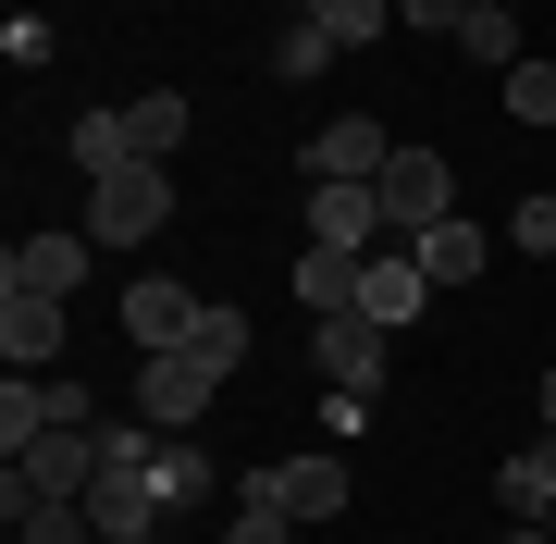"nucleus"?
I'll return each mask as SVG.
<instances>
[{
    "label": "nucleus",
    "mask_w": 556,
    "mask_h": 544,
    "mask_svg": "<svg viewBox=\"0 0 556 544\" xmlns=\"http://www.w3.org/2000/svg\"><path fill=\"white\" fill-rule=\"evenodd\" d=\"M161 223H174V174H161V162H124V174L87 186V223H75V236H100V248H149Z\"/></svg>",
    "instance_id": "2"
},
{
    "label": "nucleus",
    "mask_w": 556,
    "mask_h": 544,
    "mask_svg": "<svg viewBox=\"0 0 556 544\" xmlns=\"http://www.w3.org/2000/svg\"><path fill=\"white\" fill-rule=\"evenodd\" d=\"M62 149H75V174H87V186L137 162V137H124V112H75V137H62Z\"/></svg>",
    "instance_id": "18"
},
{
    "label": "nucleus",
    "mask_w": 556,
    "mask_h": 544,
    "mask_svg": "<svg viewBox=\"0 0 556 544\" xmlns=\"http://www.w3.org/2000/svg\"><path fill=\"white\" fill-rule=\"evenodd\" d=\"M383 346H396L383 322H358V309H334V322H309V371H334L346 396H371V383H383Z\"/></svg>",
    "instance_id": "7"
},
{
    "label": "nucleus",
    "mask_w": 556,
    "mask_h": 544,
    "mask_svg": "<svg viewBox=\"0 0 556 544\" xmlns=\"http://www.w3.org/2000/svg\"><path fill=\"white\" fill-rule=\"evenodd\" d=\"M223 544H298V520H285V507H236V520H223Z\"/></svg>",
    "instance_id": "26"
},
{
    "label": "nucleus",
    "mask_w": 556,
    "mask_h": 544,
    "mask_svg": "<svg viewBox=\"0 0 556 544\" xmlns=\"http://www.w3.org/2000/svg\"><path fill=\"white\" fill-rule=\"evenodd\" d=\"M273 13H309V0H273Z\"/></svg>",
    "instance_id": "30"
},
{
    "label": "nucleus",
    "mask_w": 556,
    "mask_h": 544,
    "mask_svg": "<svg viewBox=\"0 0 556 544\" xmlns=\"http://www.w3.org/2000/svg\"><path fill=\"white\" fill-rule=\"evenodd\" d=\"M137 544H161V532H137Z\"/></svg>",
    "instance_id": "31"
},
{
    "label": "nucleus",
    "mask_w": 556,
    "mask_h": 544,
    "mask_svg": "<svg viewBox=\"0 0 556 544\" xmlns=\"http://www.w3.org/2000/svg\"><path fill=\"white\" fill-rule=\"evenodd\" d=\"M396 25H408V38H457V25H470V0H396Z\"/></svg>",
    "instance_id": "25"
},
{
    "label": "nucleus",
    "mask_w": 556,
    "mask_h": 544,
    "mask_svg": "<svg viewBox=\"0 0 556 544\" xmlns=\"http://www.w3.org/2000/svg\"><path fill=\"white\" fill-rule=\"evenodd\" d=\"M420 298H433V273H420V248H371L358 261V322H420Z\"/></svg>",
    "instance_id": "8"
},
{
    "label": "nucleus",
    "mask_w": 556,
    "mask_h": 544,
    "mask_svg": "<svg viewBox=\"0 0 556 544\" xmlns=\"http://www.w3.org/2000/svg\"><path fill=\"white\" fill-rule=\"evenodd\" d=\"M507 236H519V248L544 261V248H556V186H544V199H519V223H507Z\"/></svg>",
    "instance_id": "27"
},
{
    "label": "nucleus",
    "mask_w": 556,
    "mask_h": 544,
    "mask_svg": "<svg viewBox=\"0 0 556 544\" xmlns=\"http://www.w3.org/2000/svg\"><path fill=\"white\" fill-rule=\"evenodd\" d=\"M544 433H556V371H544Z\"/></svg>",
    "instance_id": "29"
},
{
    "label": "nucleus",
    "mask_w": 556,
    "mask_h": 544,
    "mask_svg": "<svg viewBox=\"0 0 556 544\" xmlns=\"http://www.w3.org/2000/svg\"><path fill=\"white\" fill-rule=\"evenodd\" d=\"M495 544H556V532H544V520H507V532H495Z\"/></svg>",
    "instance_id": "28"
},
{
    "label": "nucleus",
    "mask_w": 556,
    "mask_h": 544,
    "mask_svg": "<svg viewBox=\"0 0 556 544\" xmlns=\"http://www.w3.org/2000/svg\"><path fill=\"white\" fill-rule=\"evenodd\" d=\"M211 359H199V346H161V359H137V421H161V433H186V421H199V408H211Z\"/></svg>",
    "instance_id": "5"
},
{
    "label": "nucleus",
    "mask_w": 556,
    "mask_h": 544,
    "mask_svg": "<svg viewBox=\"0 0 556 544\" xmlns=\"http://www.w3.org/2000/svg\"><path fill=\"white\" fill-rule=\"evenodd\" d=\"M507 124H519V137L556 124V62H507Z\"/></svg>",
    "instance_id": "20"
},
{
    "label": "nucleus",
    "mask_w": 556,
    "mask_h": 544,
    "mask_svg": "<svg viewBox=\"0 0 556 544\" xmlns=\"http://www.w3.org/2000/svg\"><path fill=\"white\" fill-rule=\"evenodd\" d=\"M420 273H433V298L445 284H482L495 273V236H482V223H433V236H420Z\"/></svg>",
    "instance_id": "13"
},
{
    "label": "nucleus",
    "mask_w": 556,
    "mask_h": 544,
    "mask_svg": "<svg viewBox=\"0 0 556 544\" xmlns=\"http://www.w3.org/2000/svg\"><path fill=\"white\" fill-rule=\"evenodd\" d=\"M321 13V38L334 50H371V38H396V0H309Z\"/></svg>",
    "instance_id": "19"
},
{
    "label": "nucleus",
    "mask_w": 556,
    "mask_h": 544,
    "mask_svg": "<svg viewBox=\"0 0 556 544\" xmlns=\"http://www.w3.org/2000/svg\"><path fill=\"white\" fill-rule=\"evenodd\" d=\"M334 62V38H321V13H285V38H273V75L298 87V75H321Z\"/></svg>",
    "instance_id": "21"
},
{
    "label": "nucleus",
    "mask_w": 556,
    "mask_h": 544,
    "mask_svg": "<svg viewBox=\"0 0 556 544\" xmlns=\"http://www.w3.org/2000/svg\"><path fill=\"white\" fill-rule=\"evenodd\" d=\"M87 261H100V236H25L13 261H0V284H38V298H75Z\"/></svg>",
    "instance_id": "12"
},
{
    "label": "nucleus",
    "mask_w": 556,
    "mask_h": 544,
    "mask_svg": "<svg viewBox=\"0 0 556 544\" xmlns=\"http://www.w3.org/2000/svg\"><path fill=\"white\" fill-rule=\"evenodd\" d=\"M186 124H199V112H186V87H149V100H124V137H137V162H174Z\"/></svg>",
    "instance_id": "16"
},
{
    "label": "nucleus",
    "mask_w": 556,
    "mask_h": 544,
    "mask_svg": "<svg viewBox=\"0 0 556 544\" xmlns=\"http://www.w3.org/2000/svg\"><path fill=\"white\" fill-rule=\"evenodd\" d=\"M87 483H100V421H62L0 470V507H87Z\"/></svg>",
    "instance_id": "1"
},
{
    "label": "nucleus",
    "mask_w": 556,
    "mask_h": 544,
    "mask_svg": "<svg viewBox=\"0 0 556 544\" xmlns=\"http://www.w3.org/2000/svg\"><path fill=\"white\" fill-rule=\"evenodd\" d=\"M186 346H199L211 371H236V359H248V309H236V298H211V309H199V334H186Z\"/></svg>",
    "instance_id": "22"
},
{
    "label": "nucleus",
    "mask_w": 556,
    "mask_h": 544,
    "mask_svg": "<svg viewBox=\"0 0 556 544\" xmlns=\"http://www.w3.org/2000/svg\"><path fill=\"white\" fill-rule=\"evenodd\" d=\"M457 50H470V62H495V75H507V62H519V13H507V0H495V13H470V25H457Z\"/></svg>",
    "instance_id": "23"
},
{
    "label": "nucleus",
    "mask_w": 556,
    "mask_h": 544,
    "mask_svg": "<svg viewBox=\"0 0 556 544\" xmlns=\"http://www.w3.org/2000/svg\"><path fill=\"white\" fill-rule=\"evenodd\" d=\"M0 359H13V371H50V359H62V298L0 284Z\"/></svg>",
    "instance_id": "9"
},
{
    "label": "nucleus",
    "mask_w": 556,
    "mask_h": 544,
    "mask_svg": "<svg viewBox=\"0 0 556 544\" xmlns=\"http://www.w3.org/2000/svg\"><path fill=\"white\" fill-rule=\"evenodd\" d=\"M13 532H25V544H100L87 507H13Z\"/></svg>",
    "instance_id": "24"
},
{
    "label": "nucleus",
    "mask_w": 556,
    "mask_h": 544,
    "mask_svg": "<svg viewBox=\"0 0 556 544\" xmlns=\"http://www.w3.org/2000/svg\"><path fill=\"white\" fill-rule=\"evenodd\" d=\"M371 199H383V236L420 248L433 223H457V174H445V149H396V162L371 174Z\"/></svg>",
    "instance_id": "3"
},
{
    "label": "nucleus",
    "mask_w": 556,
    "mask_h": 544,
    "mask_svg": "<svg viewBox=\"0 0 556 544\" xmlns=\"http://www.w3.org/2000/svg\"><path fill=\"white\" fill-rule=\"evenodd\" d=\"M285 284H298V309H309V322H334V309H358V261H346V248H309V261L285 273Z\"/></svg>",
    "instance_id": "17"
},
{
    "label": "nucleus",
    "mask_w": 556,
    "mask_h": 544,
    "mask_svg": "<svg viewBox=\"0 0 556 544\" xmlns=\"http://www.w3.org/2000/svg\"><path fill=\"white\" fill-rule=\"evenodd\" d=\"M495 495H507V520H556V433L519 445V458L495 470Z\"/></svg>",
    "instance_id": "15"
},
{
    "label": "nucleus",
    "mask_w": 556,
    "mask_h": 544,
    "mask_svg": "<svg viewBox=\"0 0 556 544\" xmlns=\"http://www.w3.org/2000/svg\"><path fill=\"white\" fill-rule=\"evenodd\" d=\"M383 162H396V137H383L371 112H334V124H321V137L298 149V174H309V186H371Z\"/></svg>",
    "instance_id": "6"
},
{
    "label": "nucleus",
    "mask_w": 556,
    "mask_h": 544,
    "mask_svg": "<svg viewBox=\"0 0 556 544\" xmlns=\"http://www.w3.org/2000/svg\"><path fill=\"white\" fill-rule=\"evenodd\" d=\"M199 309L211 298H186V284H124V334H137V359H161V346H186V334H199Z\"/></svg>",
    "instance_id": "10"
},
{
    "label": "nucleus",
    "mask_w": 556,
    "mask_h": 544,
    "mask_svg": "<svg viewBox=\"0 0 556 544\" xmlns=\"http://www.w3.org/2000/svg\"><path fill=\"white\" fill-rule=\"evenodd\" d=\"M236 507H285V520H346V470L334 458H273V470H248L236 483Z\"/></svg>",
    "instance_id": "4"
},
{
    "label": "nucleus",
    "mask_w": 556,
    "mask_h": 544,
    "mask_svg": "<svg viewBox=\"0 0 556 544\" xmlns=\"http://www.w3.org/2000/svg\"><path fill=\"white\" fill-rule=\"evenodd\" d=\"M371 236H383V199H371V186H309V248L371 261Z\"/></svg>",
    "instance_id": "11"
},
{
    "label": "nucleus",
    "mask_w": 556,
    "mask_h": 544,
    "mask_svg": "<svg viewBox=\"0 0 556 544\" xmlns=\"http://www.w3.org/2000/svg\"><path fill=\"white\" fill-rule=\"evenodd\" d=\"M149 483H161V507H211V495H223V470H211V445H199V433H161Z\"/></svg>",
    "instance_id": "14"
}]
</instances>
